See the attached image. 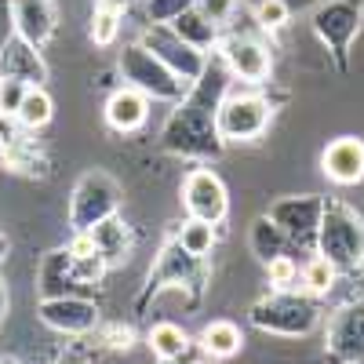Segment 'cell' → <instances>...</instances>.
<instances>
[{"label":"cell","mask_w":364,"mask_h":364,"mask_svg":"<svg viewBox=\"0 0 364 364\" xmlns=\"http://www.w3.org/2000/svg\"><path fill=\"white\" fill-rule=\"evenodd\" d=\"M252 321L259 328H269V331H284V336H299V331H310L314 321H317V310L310 299H299V295H273V299H262L259 306L252 310Z\"/></svg>","instance_id":"1"},{"label":"cell","mask_w":364,"mask_h":364,"mask_svg":"<svg viewBox=\"0 0 364 364\" xmlns=\"http://www.w3.org/2000/svg\"><path fill=\"white\" fill-rule=\"evenodd\" d=\"M269 120V102L259 95H233L223 102L219 117H215V128L226 142H240V139H255L262 135Z\"/></svg>","instance_id":"2"},{"label":"cell","mask_w":364,"mask_h":364,"mask_svg":"<svg viewBox=\"0 0 364 364\" xmlns=\"http://www.w3.org/2000/svg\"><path fill=\"white\" fill-rule=\"evenodd\" d=\"M182 200H186V211H190V219H200V223H223L226 219V186H223V178L215 171H190L186 178V186H182Z\"/></svg>","instance_id":"3"},{"label":"cell","mask_w":364,"mask_h":364,"mask_svg":"<svg viewBox=\"0 0 364 364\" xmlns=\"http://www.w3.org/2000/svg\"><path fill=\"white\" fill-rule=\"evenodd\" d=\"M321 240H324V259L331 266H353L364 259V230L360 223L350 215V211L336 208L331 215L324 219V230H321Z\"/></svg>","instance_id":"4"},{"label":"cell","mask_w":364,"mask_h":364,"mask_svg":"<svg viewBox=\"0 0 364 364\" xmlns=\"http://www.w3.org/2000/svg\"><path fill=\"white\" fill-rule=\"evenodd\" d=\"M328 346L346 364H364V302L336 314L328 328Z\"/></svg>","instance_id":"5"},{"label":"cell","mask_w":364,"mask_h":364,"mask_svg":"<svg viewBox=\"0 0 364 364\" xmlns=\"http://www.w3.org/2000/svg\"><path fill=\"white\" fill-rule=\"evenodd\" d=\"M41 321L48 328L80 336V331H91L99 324V310H95V302H84V299H48L41 306Z\"/></svg>","instance_id":"6"},{"label":"cell","mask_w":364,"mask_h":364,"mask_svg":"<svg viewBox=\"0 0 364 364\" xmlns=\"http://www.w3.org/2000/svg\"><path fill=\"white\" fill-rule=\"evenodd\" d=\"M324 175L339 186H353V182L364 178V142L360 139H339L324 149Z\"/></svg>","instance_id":"7"},{"label":"cell","mask_w":364,"mask_h":364,"mask_svg":"<svg viewBox=\"0 0 364 364\" xmlns=\"http://www.w3.org/2000/svg\"><path fill=\"white\" fill-rule=\"evenodd\" d=\"M15 11V29L29 44H44L55 33V8L51 0H11Z\"/></svg>","instance_id":"8"},{"label":"cell","mask_w":364,"mask_h":364,"mask_svg":"<svg viewBox=\"0 0 364 364\" xmlns=\"http://www.w3.org/2000/svg\"><path fill=\"white\" fill-rule=\"evenodd\" d=\"M223 55H226L230 70H233L240 80L259 84V80L269 77V51H266L262 44L248 41V37H233V41H226V51H223Z\"/></svg>","instance_id":"9"},{"label":"cell","mask_w":364,"mask_h":364,"mask_svg":"<svg viewBox=\"0 0 364 364\" xmlns=\"http://www.w3.org/2000/svg\"><path fill=\"white\" fill-rule=\"evenodd\" d=\"M33 48H37V44L15 37V41L4 48V55H0V77H18V80H26V84L37 87V84L48 77V70H44L41 55H37Z\"/></svg>","instance_id":"10"},{"label":"cell","mask_w":364,"mask_h":364,"mask_svg":"<svg viewBox=\"0 0 364 364\" xmlns=\"http://www.w3.org/2000/svg\"><path fill=\"white\" fill-rule=\"evenodd\" d=\"M146 117H149L146 99L139 95L135 87L113 91L109 102H106V124H109L113 132H139V128L146 124Z\"/></svg>","instance_id":"11"},{"label":"cell","mask_w":364,"mask_h":364,"mask_svg":"<svg viewBox=\"0 0 364 364\" xmlns=\"http://www.w3.org/2000/svg\"><path fill=\"white\" fill-rule=\"evenodd\" d=\"M240 343H245V336H240V328L233 324V321H211V324H204V331H200V346H204V353H211V357H233L237 350H240Z\"/></svg>","instance_id":"12"},{"label":"cell","mask_w":364,"mask_h":364,"mask_svg":"<svg viewBox=\"0 0 364 364\" xmlns=\"http://www.w3.org/2000/svg\"><path fill=\"white\" fill-rule=\"evenodd\" d=\"M190 339H186V331H182L178 324L164 321V324H154L149 328V350H154L161 360H178L182 353H186Z\"/></svg>","instance_id":"13"},{"label":"cell","mask_w":364,"mask_h":364,"mask_svg":"<svg viewBox=\"0 0 364 364\" xmlns=\"http://www.w3.org/2000/svg\"><path fill=\"white\" fill-rule=\"evenodd\" d=\"M51 113H55V102H51V95L37 84V87H29L26 91V99H22V106H18V124L22 128H29V132H37V128H44L48 120H51Z\"/></svg>","instance_id":"14"},{"label":"cell","mask_w":364,"mask_h":364,"mask_svg":"<svg viewBox=\"0 0 364 364\" xmlns=\"http://www.w3.org/2000/svg\"><path fill=\"white\" fill-rule=\"evenodd\" d=\"M178 245H182V252H190V255L204 259V255L211 252V245H215V233H211V223H200V219L182 223V230H178Z\"/></svg>","instance_id":"15"},{"label":"cell","mask_w":364,"mask_h":364,"mask_svg":"<svg viewBox=\"0 0 364 364\" xmlns=\"http://www.w3.org/2000/svg\"><path fill=\"white\" fill-rule=\"evenodd\" d=\"M302 284H306V291H314V295H324L331 284H336V266H331L328 259L306 262V269H302Z\"/></svg>","instance_id":"16"},{"label":"cell","mask_w":364,"mask_h":364,"mask_svg":"<svg viewBox=\"0 0 364 364\" xmlns=\"http://www.w3.org/2000/svg\"><path fill=\"white\" fill-rule=\"evenodd\" d=\"M29 87L33 84H26L18 77H0V117H15Z\"/></svg>","instance_id":"17"},{"label":"cell","mask_w":364,"mask_h":364,"mask_svg":"<svg viewBox=\"0 0 364 364\" xmlns=\"http://www.w3.org/2000/svg\"><path fill=\"white\" fill-rule=\"evenodd\" d=\"M266 266H269V284L277 288V291H288V288L299 281V266H295L288 255H273Z\"/></svg>","instance_id":"18"},{"label":"cell","mask_w":364,"mask_h":364,"mask_svg":"<svg viewBox=\"0 0 364 364\" xmlns=\"http://www.w3.org/2000/svg\"><path fill=\"white\" fill-rule=\"evenodd\" d=\"M117 29H120V11L99 8L95 11V22H91V41H95V44H113L117 41Z\"/></svg>","instance_id":"19"},{"label":"cell","mask_w":364,"mask_h":364,"mask_svg":"<svg viewBox=\"0 0 364 364\" xmlns=\"http://www.w3.org/2000/svg\"><path fill=\"white\" fill-rule=\"evenodd\" d=\"M70 269H73V277L91 284V281H99L102 277V269H106V259L95 252V255H70Z\"/></svg>","instance_id":"20"},{"label":"cell","mask_w":364,"mask_h":364,"mask_svg":"<svg viewBox=\"0 0 364 364\" xmlns=\"http://www.w3.org/2000/svg\"><path fill=\"white\" fill-rule=\"evenodd\" d=\"M255 18L266 29H277V26L288 22V4H284V0H262V4L255 8Z\"/></svg>","instance_id":"21"},{"label":"cell","mask_w":364,"mask_h":364,"mask_svg":"<svg viewBox=\"0 0 364 364\" xmlns=\"http://www.w3.org/2000/svg\"><path fill=\"white\" fill-rule=\"evenodd\" d=\"M230 4H233V0H204V15H208L211 22H219V18L230 11Z\"/></svg>","instance_id":"22"},{"label":"cell","mask_w":364,"mask_h":364,"mask_svg":"<svg viewBox=\"0 0 364 364\" xmlns=\"http://www.w3.org/2000/svg\"><path fill=\"white\" fill-rule=\"evenodd\" d=\"M132 339H135L132 328H113V331H109V346H113V350H128Z\"/></svg>","instance_id":"23"},{"label":"cell","mask_w":364,"mask_h":364,"mask_svg":"<svg viewBox=\"0 0 364 364\" xmlns=\"http://www.w3.org/2000/svg\"><path fill=\"white\" fill-rule=\"evenodd\" d=\"M4 314H8V288L0 281V321H4Z\"/></svg>","instance_id":"24"},{"label":"cell","mask_w":364,"mask_h":364,"mask_svg":"<svg viewBox=\"0 0 364 364\" xmlns=\"http://www.w3.org/2000/svg\"><path fill=\"white\" fill-rule=\"evenodd\" d=\"M58 364H84V357H80V353H66V357L58 360Z\"/></svg>","instance_id":"25"},{"label":"cell","mask_w":364,"mask_h":364,"mask_svg":"<svg viewBox=\"0 0 364 364\" xmlns=\"http://www.w3.org/2000/svg\"><path fill=\"white\" fill-rule=\"evenodd\" d=\"M4 255H8V240H4V237H0V259H4Z\"/></svg>","instance_id":"26"},{"label":"cell","mask_w":364,"mask_h":364,"mask_svg":"<svg viewBox=\"0 0 364 364\" xmlns=\"http://www.w3.org/2000/svg\"><path fill=\"white\" fill-rule=\"evenodd\" d=\"M0 364H15V360H0Z\"/></svg>","instance_id":"27"}]
</instances>
